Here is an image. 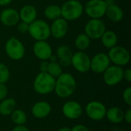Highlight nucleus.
Masks as SVG:
<instances>
[{
	"mask_svg": "<svg viewBox=\"0 0 131 131\" xmlns=\"http://www.w3.org/2000/svg\"><path fill=\"white\" fill-rule=\"evenodd\" d=\"M105 15L113 22H119L124 18V12L122 8L116 3L107 5Z\"/></svg>",
	"mask_w": 131,
	"mask_h": 131,
	"instance_id": "20",
	"label": "nucleus"
},
{
	"mask_svg": "<svg viewBox=\"0 0 131 131\" xmlns=\"http://www.w3.org/2000/svg\"><path fill=\"white\" fill-rule=\"evenodd\" d=\"M56 78L48 72H40L35 77L33 82V88L35 92L39 94H48L54 89Z\"/></svg>",
	"mask_w": 131,
	"mask_h": 131,
	"instance_id": "3",
	"label": "nucleus"
},
{
	"mask_svg": "<svg viewBox=\"0 0 131 131\" xmlns=\"http://www.w3.org/2000/svg\"><path fill=\"white\" fill-rule=\"evenodd\" d=\"M51 111V107L46 101H38L35 103L31 108V114L36 118H45L48 117Z\"/></svg>",
	"mask_w": 131,
	"mask_h": 131,
	"instance_id": "19",
	"label": "nucleus"
},
{
	"mask_svg": "<svg viewBox=\"0 0 131 131\" xmlns=\"http://www.w3.org/2000/svg\"><path fill=\"white\" fill-rule=\"evenodd\" d=\"M47 72L54 78H57L63 73V68L61 66L58 61H53V62L48 61V67Z\"/></svg>",
	"mask_w": 131,
	"mask_h": 131,
	"instance_id": "27",
	"label": "nucleus"
},
{
	"mask_svg": "<svg viewBox=\"0 0 131 131\" xmlns=\"http://www.w3.org/2000/svg\"><path fill=\"white\" fill-rule=\"evenodd\" d=\"M58 131H71L70 127H64L62 128H61Z\"/></svg>",
	"mask_w": 131,
	"mask_h": 131,
	"instance_id": "39",
	"label": "nucleus"
},
{
	"mask_svg": "<svg viewBox=\"0 0 131 131\" xmlns=\"http://www.w3.org/2000/svg\"><path fill=\"white\" fill-rule=\"evenodd\" d=\"M44 15L46 18L51 21H54L61 18V6L55 4L47 5L44 10Z\"/></svg>",
	"mask_w": 131,
	"mask_h": 131,
	"instance_id": "24",
	"label": "nucleus"
},
{
	"mask_svg": "<svg viewBox=\"0 0 131 131\" xmlns=\"http://www.w3.org/2000/svg\"><path fill=\"white\" fill-rule=\"evenodd\" d=\"M71 131H90L89 129L83 124H77L71 128Z\"/></svg>",
	"mask_w": 131,
	"mask_h": 131,
	"instance_id": "32",
	"label": "nucleus"
},
{
	"mask_svg": "<svg viewBox=\"0 0 131 131\" xmlns=\"http://www.w3.org/2000/svg\"><path fill=\"white\" fill-rule=\"evenodd\" d=\"M124 79V69L117 65H110L103 72V80L108 86L118 84Z\"/></svg>",
	"mask_w": 131,
	"mask_h": 131,
	"instance_id": "9",
	"label": "nucleus"
},
{
	"mask_svg": "<svg viewBox=\"0 0 131 131\" xmlns=\"http://www.w3.org/2000/svg\"><path fill=\"white\" fill-rule=\"evenodd\" d=\"M100 39L101 40L102 45L106 48H108V49L117 45V41H118V38H117V34L114 31H111V30H106Z\"/></svg>",
	"mask_w": 131,
	"mask_h": 131,
	"instance_id": "21",
	"label": "nucleus"
},
{
	"mask_svg": "<svg viewBox=\"0 0 131 131\" xmlns=\"http://www.w3.org/2000/svg\"><path fill=\"white\" fill-rule=\"evenodd\" d=\"M124 111L117 107L110 108L107 111L106 113V117L107 120L113 124H119L122 122L124 121Z\"/></svg>",
	"mask_w": 131,
	"mask_h": 131,
	"instance_id": "22",
	"label": "nucleus"
},
{
	"mask_svg": "<svg viewBox=\"0 0 131 131\" xmlns=\"http://www.w3.org/2000/svg\"><path fill=\"white\" fill-rule=\"evenodd\" d=\"M124 120L127 124H131V109H128L124 115Z\"/></svg>",
	"mask_w": 131,
	"mask_h": 131,
	"instance_id": "35",
	"label": "nucleus"
},
{
	"mask_svg": "<svg viewBox=\"0 0 131 131\" xmlns=\"http://www.w3.org/2000/svg\"><path fill=\"white\" fill-rule=\"evenodd\" d=\"M12 131H29L28 129L25 127L24 125H17L16 127H15Z\"/></svg>",
	"mask_w": 131,
	"mask_h": 131,
	"instance_id": "36",
	"label": "nucleus"
},
{
	"mask_svg": "<svg viewBox=\"0 0 131 131\" xmlns=\"http://www.w3.org/2000/svg\"><path fill=\"white\" fill-rule=\"evenodd\" d=\"M33 53L41 61H48L53 54V50L47 41H36L32 47Z\"/></svg>",
	"mask_w": 131,
	"mask_h": 131,
	"instance_id": "13",
	"label": "nucleus"
},
{
	"mask_svg": "<svg viewBox=\"0 0 131 131\" xmlns=\"http://www.w3.org/2000/svg\"><path fill=\"white\" fill-rule=\"evenodd\" d=\"M10 78V71L6 64L0 62V83H6Z\"/></svg>",
	"mask_w": 131,
	"mask_h": 131,
	"instance_id": "28",
	"label": "nucleus"
},
{
	"mask_svg": "<svg viewBox=\"0 0 131 131\" xmlns=\"http://www.w3.org/2000/svg\"><path fill=\"white\" fill-rule=\"evenodd\" d=\"M111 63L107 54L100 52L91 58L90 70L96 74H103V72L111 65Z\"/></svg>",
	"mask_w": 131,
	"mask_h": 131,
	"instance_id": "12",
	"label": "nucleus"
},
{
	"mask_svg": "<svg viewBox=\"0 0 131 131\" xmlns=\"http://www.w3.org/2000/svg\"><path fill=\"white\" fill-rule=\"evenodd\" d=\"M5 51L11 60L19 61L25 56V48L23 43L18 38L11 37L5 44Z\"/></svg>",
	"mask_w": 131,
	"mask_h": 131,
	"instance_id": "5",
	"label": "nucleus"
},
{
	"mask_svg": "<svg viewBox=\"0 0 131 131\" xmlns=\"http://www.w3.org/2000/svg\"><path fill=\"white\" fill-rule=\"evenodd\" d=\"M48 67V61H42L39 65L40 72H47Z\"/></svg>",
	"mask_w": 131,
	"mask_h": 131,
	"instance_id": "33",
	"label": "nucleus"
},
{
	"mask_svg": "<svg viewBox=\"0 0 131 131\" xmlns=\"http://www.w3.org/2000/svg\"><path fill=\"white\" fill-rule=\"evenodd\" d=\"M50 31L51 35L54 38H63L68 31V21L61 17L52 21V23L50 25Z\"/></svg>",
	"mask_w": 131,
	"mask_h": 131,
	"instance_id": "14",
	"label": "nucleus"
},
{
	"mask_svg": "<svg viewBox=\"0 0 131 131\" xmlns=\"http://www.w3.org/2000/svg\"><path fill=\"white\" fill-rule=\"evenodd\" d=\"M81 105L75 101H70L66 102L62 107V112L64 116L69 120H76L82 114Z\"/></svg>",
	"mask_w": 131,
	"mask_h": 131,
	"instance_id": "16",
	"label": "nucleus"
},
{
	"mask_svg": "<svg viewBox=\"0 0 131 131\" xmlns=\"http://www.w3.org/2000/svg\"><path fill=\"white\" fill-rule=\"evenodd\" d=\"M124 79H125L128 82L131 81V70L130 68L124 70Z\"/></svg>",
	"mask_w": 131,
	"mask_h": 131,
	"instance_id": "34",
	"label": "nucleus"
},
{
	"mask_svg": "<svg viewBox=\"0 0 131 131\" xmlns=\"http://www.w3.org/2000/svg\"><path fill=\"white\" fill-rule=\"evenodd\" d=\"M71 65L80 73H86L90 70L91 58L85 51H78L73 53L71 59Z\"/></svg>",
	"mask_w": 131,
	"mask_h": 131,
	"instance_id": "10",
	"label": "nucleus"
},
{
	"mask_svg": "<svg viewBox=\"0 0 131 131\" xmlns=\"http://www.w3.org/2000/svg\"><path fill=\"white\" fill-rule=\"evenodd\" d=\"M104 1H105V2L107 3V5L115 3V0H104Z\"/></svg>",
	"mask_w": 131,
	"mask_h": 131,
	"instance_id": "40",
	"label": "nucleus"
},
{
	"mask_svg": "<svg viewBox=\"0 0 131 131\" xmlns=\"http://www.w3.org/2000/svg\"><path fill=\"white\" fill-rule=\"evenodd\" d=\"M16 26H17V30L18 31V32H20L21 34H25L28 31V26H29V25L27 24V23H25V22H24V21H20L16 25Z\"/></svg>",
	"mask_w": 131,
	"mask_h": 131,
	"instance_id": "30",
	"label": "nucleus"
},
{
	"mask_svg": "<svg viewBox=\"0 0 131 131\" xmlns=\"http://www.w3.org/2000/svg\"><path fill=\"white\" fill-rule=\"evenodd\" d=\"M106 30V25L101 18H91L84 26V33L93 40L100 39Z\"/></svg>",
	"mask_w": 131,
	"mask_h": 131,
	"instance_id": "8",
	"label": "nucleus"
},
{
	"mask_svg": "<svg viewBox=\"0 0 131 131\" xmlns=\"http://www.w3.org/2000/svg\"><path fill=\"white\" fill-rule=\"evenodd\" d=\"M11 119L16 125H24L27 121V116L22 110L15 109L11 114Z\"/></svg>",
	"mask_w": 131,
	"mask_h": 131,
	"instance_id": "26",
	"label": "nucleus"
},
{
	"mask_svg": "<svg viewBox=\"0 0 131 131\" xmlns=\"http://www.w3.org/2000/svg\"><path fill=\"white\" fill-rule=\"evenodd\" d=\"M0 21L7 27L15 26L19 21V13L15 8H6L0 12Z\"/></svg>",
	"mask_w": 131,
	"mask_h": 131,
	"instance_id": "15",
	"label": "nucleus"
},
{
	"mask_svg": "<svg viewBox=\"0 0 131 131\" xmlns=\"http://www.w3.org/2000/svg\"><path fill=\"white\" fill-rule=\"evenodd\" d=\"M77 88V82L74 77L70 73H62L56 78L54 92L61 98H67L71 96Z\"/></svg>",
	"mask_w": 131,
	"mask_h": 131,
	"instance_id": "1",
	"label": "nucleus"
},
{
	"mask_svg": "<svg viewBox=\"0 0 131 131\" xmlns=\"http://www.w3.org/2000/svg\"><path fill=\"white\" fill-rule=\"evenodd\" d=\"M16 101L13 98H5L0 102V114L8 116L15 110Z\"/></svg>",
	"mask_w": 131,
	"mask_h": 131,
	"instance_id": "23",
	"label": "nucleus"
},
{
	"mask_svg": "<svg viewBox=\"0 0 131 131\" xmlns=\"http://www.w3.org/2000/svg\"><path fill=\"white\" fill-rule=\"evenodd\" d=\"M8 88L5 84L0 83V101H2L6 97V96L8 95Z\"/></svg>",
	"mask_w": 131,
	"mask_h": 131,
	"instance_id": "31",
	"label": "nucleus"
},
{
	"mask_svg": "<svg viewBox=\"0 0 131 131\" xmlns=\"http://www.w3.org/2000/svg\"><path fill=\"white\" fill-rule=\"evenodd\" d=\"M123 99L124 102L128 105L131 106V88H127L123 92Z\"/></svg>",
	"mask_w": 131,
	"mask_h": 131,
	"instance_id": "29",
	"label": "nucleus"
},
{
	"mask_svg": "<svg viewBox=\"0 0 131 131\" xmlns=\"http://www.w3.org/2000/svg\"><path fill=\"white\" fill-rule=\"evenodd\" d=\"M91 38L84 32L78 35L74 39V45L78 51H86L91 45Z\"/></svg>",
	"mask_w": 131,
	"mask_h": 131,
	"instance_id": "25",
	"label": "nucleus"
},
{
	"mask_svg": "<svg viewBox=\"0 0 131 131\" xmlns=\"http://www.w3.org/2000/svg\"><path fill=\"white\" fill-rule=\"evenodd\" d=\"M120 131H126V130H120Z\"/></svg>",
	"mask_w": 131,
	"mask_h": 131,
	"instance_id": "41",
	"label": "nucleus"
},
{
	"mask_svg": "<svg viewBox=\"0 0 131 131\" xmlns=\"http://www.w3.org/2000/svg\"><path fill=\"white\" fill-rule=\"evenodd\" d=\"M28 33L36 41H47L51 36L50 25L42 19H36L28 26Z\"/></svg>",
	"mask_w": 131,
	"mask_h": 131,
	"instance_id": "4",
	"label": "nucleus"
},
{
	"mask_svg": "<svg viewBox=\"0 0 131 131\" xmlns=\"http://www.w3.org/2000/svg\"><path fill=\"white\" fill-rule=\"evenodd\" d=\"M58 63L62 68H67L71 65V59L73 54V52L70 47L65 45H59L56 48L55 53Z\"/></svg>",
	"mask_w": 131,
	"mask_h": 131,
	"instance_id": "17",
	"label": "nucleus"
},
{
	"mask_svg": "<svg viewBox=\"0 0 131 131\" xmlns=\"http://www.w3.org/2000/svg\"><path fill=\"white\" fill-rule=\"evenodd\" d=\"M107 55L111 62H112L114 65L122 68L128 64L130 61V54L129 51L124 47L117 45L109 49Z\"/></svg>",
	"mask_w": 131,
	"mask_h": 131,
	"instance_id": "6",
	"label": "nucleus"
},
{
	"mask_svg": "<svg viewBox=\"0 0 131 131\" xmlns=\"http://www.w3.org/2000/svg\"><path fill=\"white\" fill-rule=\"evenodd\" d=\"M107 7L104 0H88L84 6V12L90 18H101L105 15Z\"/></svg>",
	"mask_w": 131,
	"mask_h": 131,
	"instance_id": "7",
	"label": "nucleus"
},
{
	"mask_svg": "<svg viewBox=\"0 0 131 131\" xmlns=\"http://www.w3.org/2000/svg\"><path fill=\"white\" fill-rule=\"evenodd\" d=\"M61 18L68 21L78 19L84 13V5L78 0H67L61 6Z\"/></svg>",
	"mask_w": 131,
	"mask_h": 131,
	"instance_id": "2",
	"label": "nucleus"
},
{
	"mask_svg": "<svg viewBox=\"0 0 131 131\" xmlns=\"http://www.w3.org/2000/svg\"><path fill=\"white\" fill-rule=\"evenodd\" d=\"M48 61H50V62H53V61H58V58H57V56H56V54H51V56H50V58H49V59L48 60Z\"/></svg>",
	"mask_w": 131,
	"mask_h": 131,
	"instance_id": "38",
	"label": "nucleus"
},
{
	"mask_svg": "<svg viewBox=\"0 0 131 131\" xmlns=\"http://www.w3.org/2000/svg\"><path fill=\"white\" fill-rule=\"evenodd\" d=\"M20 21L27 24H31L37 19V9L32 5H25L18 12Z\"/></svg>",
	"mask_w": 131,
	"mask_h": 131,
	"instance_id": "18",
	"label": "nucleus"
},
{
	"mask_svg": "<svg viewBox=\"0 0 131 131\" xmlns=\"http://www.w3.org/2000/svg\"><path fill=\"white\" fill-rule=\"evenodd\" d=\"M85 112L90 119L95 121H99L106 117L107 108L101 102L92 101L86 105Z\"/></svg>",
	"mask_w": 131,
	"mask_h": 131,
	"instance_id": "11",
	"label": "nucleus"
},
{
	"mask_svg": "<svg viewBox=\"0 0 131 131\" xmlns=\"http://www.w3.org/2000/svg\"><path fill=\"white\" fill-rule=\"evenodd\" d=\"M12 0H0V6H6L8 5Z\"/></svg>",
	"mask_w": 131,
	"mask_h": 131,
	"instance_id": "37",
	"label": "nucleus"
}]
</instances>
